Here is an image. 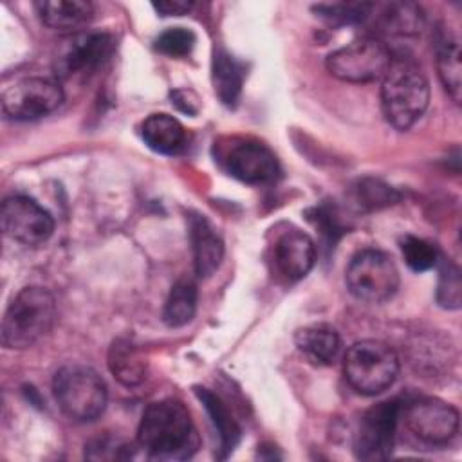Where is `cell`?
Masks as SVG:
<instances>
[{"label": "cell", "instance_id": "27", "mask_svg": "<svg viewBox=\"0 0 462 462\" xmlns=\"http://www.w3.org/2000/svg\"><path fill=\"white\" fill-rule=\"evenodd\" d=\"M312 9L323 20L336 23V25H345V23H357V22H363L365 18H368L374 9V4H366V2L318 4Z\"/></svg>", "mask_w": 462, "mask_h": 462}, {"label": "cell", "instance_id": "31", "mask_svg": "<svg viewBox=\"0 0 462 462\" xmlns=\"http://www.w3.org/2000/svg\"><path fill=\"white\" fill-rule=\"evenodd\" d=\"M152 7L161 16H182L193 9V2H189V0H159V2H153Z\"/></svg>", "mask_w": 462, "mask_h": 462}, {"label": "cell", "instance_id": "26", "mask_svg": "<svg viewBox=\"0 0 462 462\" xmlns=\"http://www.w3.org/2000/svg\"><path fill=\"white\" fill-rule=\"evenodd\" d=\"M439 283H437V303L444 309H458L462 300V282L458 267L446 258H439Z\"/></svg>", "mask_w": 462, "mask_h": 462}, {"label": "cell", "instance_id": "29", "mask_svg": "<svg viewBox=\"0 0 462 462\" xmlns=\"http://www.w3.org/2000/svg\"><path fill=\"white\" fill-rule=\"evenodd\" d=\"M357 199L361 200V206L374 209V208L393 204L399 199V195L395 193V189L392 186H388L381 180L366 179V180L359 182Z\"/></svg>", "mask_w": 462, "mask_h": 462}, {"label": "cell", "instance_id": "15", "mask_svg": "<svg viewBox=\"0 0 462 462\" xmlns=\"http://www.w3.org/2000/svg\"><path fill=\"white\" fill-rule=\"evenodd\" d=\"M189 240L193 251V267L199 278H209L224 256V242L215 227L202 217H189Z\"/></svg>", "mask_w": 462, "mask_h": 462}, {"label": "cell", "instance_id": "18", "mask_svg": "<svg viewBox=\"0 0 462 462\" xmlns=\"http://www.w3.org/2000/svg\"><path fill=\"white\" fill-rule=\"evenodd\" d=\"M34 7L40 20L54 31H76L94 14V5L87 0H42Z\"/></svg>", "mask_w": 462, "mask_h": 462}, {"label": "cell", "instance_id": "7", "mask_svg": "<svg viewBox=\"0 0 462 462\" xmlns=\"http://www.w3.org/2000/svg\"><path fill=\"white\" fill-rule=\"evenodd\" d=\"M393 60L388 45L377 38H361L327 56V70L348 83H372L383 79Z\"/></svg>", "mask_w": 462, "mask_h": 462}, {"label": "cell", "instance_id": "21", "mask_svg": "<svg viewBox=\"0 0 462 462\" xmlns=\"http://www.w3.org/2000/svg\"><path fill=\"white\" fill-rule=\"evenodd\" d=\"M244 67L236 61L227 51L218 49L213 56V85L215 94L218 99L227 105L235 106L238 103L242 85H244Z\"/></svg>", "mask_w": 462, "mask_h": 462}, {"label": "cell", "instance_id": "25", "mask_svg": "<svg viewBox=\"0 0 462 462\" xmlns=\"http://www.w3.org/2000/svg\"><path fill=\"white\" fill-rule=\"evenodd\" d=\"M401 253L406 265L415 273H424L433 269L440 258L439 249L431 242L419 236H411V235L401 240Z\"/></svg>", "mask_w": 462, "mask_h": 462}, {"label": "cell", "instance_id": "23", "mask_svg": "<svg viewBox=\"0 0 462 462\" xmlns=\"http://www.w3.org/2000/svg\"><path fill=\"white\" fill-rule=\"evenodd\" d=\"M422 23H424V16L420 9L410 2L386 4L379 16V25L388 34H401V36L417 34L422 29Z\"/></svg>", "mask_w": 462, "mask_h": 462}, {"label": "cell", "instance_id": "20", "mask_svg": "<svg viewBox=\"0 0 462 462\" xmlns=\"http://www.w3.org/2000/svg\"><path fill=\"white\" fill-rule=\"evenodd\" d=\"M197 301H199V289L195 280L188 276L179 278L171 285L170 294L164 301V310H162L164 323L171 328L188 325L197 312Z\"/></svg>", "mask_w": 462, "mask_h": 462}, {"label": "cell", "instance_id": "10", "mask_svg": "<svg viewBox=\"0 0 462 462\" xmlns=\"http://www.w3.org/2000/svg\"><path fill=\"white\" fill-rule=\"evenodd\" d=\"M116 38L110 32L83 31L70 34L56 51L54 70L60 78H72L94 72L114 52Z\"/></svg>", "mask_w": 462, "mask_h": 462}, {"label": "cell", "instance_id": "22", "mask_svg": "<svg viewBox=\"0 0 462 462\" xmlns=\"http://www.w3.org/2000/svg\"><path fill=\"white\" fill-rule=\"evenodd\" d=\"M197 397L202 401L204 408L208 410L211 422L218 433V440H220V457L226 458L236 446L238 439H240V426L236 424V420L231 417L227 406L222 402V399L218 395H215L211 390L208 388H195Z\"/></svg>", "mask_w": 462, "mask_h": 462}, {"label": "cell", "instance_id": "9", "mask_svg": "<svg viewBox=\"0 0 462 462\" xmlns=\"http://www.w3.org/2000/svg\"><path fill=\"white\" fill-rule=\"evenodd\" d=\"M65 99L58 79L47 76L22 78L2 94V112L14 121H34L52 114Z\"/></svg>", "mask_w": 462, "mask_h": 462}, {"label": "cell", "instance_id": "1", "mask_svg": "<svg viewBox=\"0 0 462 462\" xmlns=\"http://www.w3.org/2000/svg\"><path fill=\"white\" fill-rule=\"evenodd\" d=\"M137 444L150 458L186 460L199 449V435L180 401L152 402L139 422Z\"/></svg>", "mask_w": 462, "mask_h": 462}, {"label": "cell", "instance_id": "8", "mask_svg": "<svg viewBox=\"0 0 462 462\" xmlns=\"http://www.w3.org/2000/svg\"><path fill=\"white\" fill-rule=\"evenodd\" d=\"M218 164L235 179L247 184H265L278 177L274 153L251 137H226L217 143Z\"/></svg>", "mask_w": 462, "mask_h": 462}, {"label": "cell", "instance_id": "28", "mask_svg": "<svg viewBox=\"0 0 462 462\" xmlns=\"http://www.w3.org/2000/svg\"><path fill=\"white\" fill-rule=\"evenodd\" d=\"M153 47L161 54H166L171 58H182L193 51L195 34L193 31L184 27H171L155 38Z\"/></svg>", "mask_w": 462, "mask_h": 462}, {"label": "cell", "instance_id": "14", "mask_svg": "<svg viewBox=\"0 0 462 462\" xmlns=\"http://www.w3.org/2000/svg\"><path fill=\"white\" fill-rule=\"evenodd\" d=\"M273 262L280 276L287 282H298L314 267L316 244L307 233L300 229H287L274 242Z\"/></svg>", "mask_w": 462, "mask_h": 462}, {"label": "cell", "instance_id": "11", "mask_svg": "<svg viewBox=\"0 0 462 462\" xmlns=\"http://www.w3.org/2000/svg\"><path fill=\"white\" fill-rule=\"evenodd\" d=\"M406 428L431 446L448 444L458 431V411L437 397H417L401 406Z\"/></svg>", "mask_w": 462, "mask_h": 462}, {"label": "cell", "instance_id": "3", "mask_svg": "<svg viewBox=\"0 0 462 462\" xmlns=\"http://www.w3.org/2000/svg\"><path fill=\"white\" fill-rule=\"evenodd\" d=\"M56 318V300L40 285L23 287L9 303L2 319V345L9 350H23L38 343Z\"/></svg>", "mask_w": 462, "mask_h": 462}, {"label": "cell", "instance_id": "2", "mask_svg": "<svg viewBox=\"0 0 462 462\" xmlns=\"http://www.w3.org/2000/svg\"><path fill=\"white\" fill-rule=\"evenodd\" d=\"M430 83L417 63L393 58L381 79V108L384 119L397 130H408L426 112Z\"/></svg>", "mask_w": 462, "mask_h": 462}, {"label": "cell", "instance_id": "24", "mask_svg": "<svg viewBox=\"0 0 462 462\" xmlns=\"http://www.w3.org/2000/svg\"><path fill=\"white\" fill-rule=\"evenodd\" d=\"M437 70L446 92L458 105L460 92H462V78H460L462 67H460V47L457 40L448 38L440 42L437 49Z\"/></svg>", "mask_w": 462, "mask_h": 462}, {"label": "cell", "instance_id": "30", "mask_svg": "<svg viewBox=\"0 0 462 462\" xmlns=\"http://www.w3.org/2000/svg\"><path fill=\"white\" fill-rule=\"evenodd\" d=\"M130 448L126 442L114 437H97L90 440L85 448V457L92 460H110V458H126L130 457Z\"/></svg>", "mask_w": 462, "mask_h": 462}, {"label": "cell", "instance_id": "4", "mask_svg": "<svg viewBox=\"0 0 462 462\" xmlns=\"http://www.w3.org/2000/svg\"><path fill=\"white\" fill-rule=\"evenodd\" d=\"M60 410L76 422H92L106 408L108 393L101 375L85 365H65L52 379Z\"/></svg>", "mask_w": 462, "mask_h": 462}, {"label": "cell", "instance_id": "19", "mask_svg": "<svg viewBox=\"0 0 462 462\" xmlns=\"http://www.w3.org/2000/svg\"><path fill=\"white\" fill-rule=\"evenodd\" d=\"M106 363L112 375L125 386L143 383L148 372V361L143 350L125 337H119L110 345Z\"/></svg>", "mask_w": 462, "mask_h": 462}, {"label": "cell", "instance_id": "6", "mask_svg": "<svg viewBox=\"0 0 462 462\" xmlns=\"http://www.w3.org/2000/svg\"><path fill=\"white\" fill-rule=\"evenodd\" d=\"M345 282L359 301L383 303L399 289V269L384 251L363 249L352 256Z\"/></svg>", "mask_w": 462, "mask_h": 462}, {"label": "cell", "instance_id": "16", "mask_svg": "<svg viewBox=\"0 0 462 462\" xmlns=\"http://www.w3.org/2000/svg\"><path fill=\"white\" fill-rule=\"evenodd\" d=\"M294 343L314 365H332L341 350V337L337 330L325 323H312L298 328Z\"/></svg>", "mask_w": 462, "mask_h": 462}, {"label": "cell", "instance_id": "5", "mask_svg": "<svg viewBox=\"0 0 462 462\" xmlns=\"http://www.w3.org/2000/svg\"><path fill=\"white\" fill-rule=\"evenodd\" d=\"M348 384L361 395H377L388 390L399 374L395 350L379 339L354 343L343 363Z\"/></svg>", "mask_w": 462, "mask_h": 462}, {"label": "cell", "instance_id": "13", "mask_svg": "<svg viewBox=\"0 0 462 462\" xmlns=\"http://www.w3.org/2000/svg\"><path fill=\"white\" fill-rule=\"evenodd\" d=\"M2 229L14 242L40 245L51 238L54 218L34 199L14 195L2 204Z\"/></svg>", "mask_w": 462, "mask_h": 462}, {"label": "cell", "instance_id": "12", "mask_svg": "<svg viewBox=\"0 0 462 462\" xmlns=\"http://www.w3.org/2000/svg\"><path fill=\"white\" fill-rule=\"evenodd\" d=\"M399 401H383L361 417L354 435V451L361 460H384L393 449L397 422L401 417Z\"/></svg>", "mask_w": 462, "mask_h": 462}, {"label": "cell", "instance_id": "17", "mask_svg": "<svg viewBox=\"0 0 462 462\" xmlns=\"http://www.w3.org/2000/svg\"><path fill=\"white\" fill-rule=\"evenodd\" d=\"M141 137L148 148L162 155H175L186 146V130L170 114H152L141 125Z\"/></svg>", "mask_w": 462, "mask_h": 462}]
</instances>
